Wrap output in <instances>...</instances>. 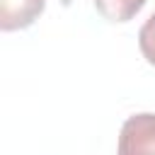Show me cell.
<instances>
[{
	"instance_id": "6da1fadb",
	"label": "cell",
	"mask_w": 155,
	"mask_h": 155,
	"mask_svg": "<svg viewBox=\"0 0 155 155\" xmlns=\"http://www.w3.org/2000/svg\"><path fill=\"white\" fill-rule=\"evenodd\" d=\"M119 155H155V114L143 111L124 121L119 133Z\"/></svg>"
},
{
	"instance_id": "3957f363",
	"label": "cell",
	"mask_w": 155,
	"mask_h": 155,
	"mask_svg": "<svg viewBox=\"0 0 155 155\" xmlns=\"http://www.w3.org/2000/svg\"><path fill=\"white\" fill-rule=\"evenodd\" d=\"M97 12L109 22H128L133 19L148 0H92Z\"/></svg>"
},
{
	"instance_id": "7a4b0ae2",
	"label": "cell",
	"mask_w": 155,
	"mask_h": 155,
	"mask_svg": "<svg viewBox=\"0 0 155 155\" xmlns=\"http://www.w3.org/2000/svg\"><path fill=\"white\" fill-rule=\"evenodd\" d=\"M46 0H0V29L17 31L31 27L44 12Z\"/></svg>"
},
{
	"instance_id": "277c9868",
	"label": "cell",
	"mask_w": 155,
	"mask_h": 155,
	"mask_svg": "<svg viewBox=\"0 0 155 155\" xmlns=\"http://www.w3.org/2000/svg\"><path fill=\"white\" fill-rule=\"evenodd\" d=\"M138 46H140L143 58L150 65H155V12L143 22V27L138 31Z\"/></svg>"
}]
</instances>
